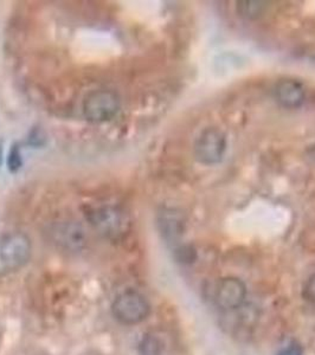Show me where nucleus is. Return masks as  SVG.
Masks as SVG:
<instances>
[{"mask_svg":"<svg viewBox=\"0 0 315 355\" xmlns=\"http://www.w3.org/2000/svg\"><path fill=\"white\" fill-rule=\"evenodd\" d=\"M87 219L97 234L110 241L124 239L130 231L128 214L117 205L102 204L90 207L87 212Z\"/></svg>","mask_w":315,"mask_h":355,"instance_id":"nucleus-1","label":"nucleus"},{"mask_svg":"<svg viewBox=\"0 0 315 355\" xmlns=\"http://www.w3.org/2000/svg\"><path fill=\"white\" fill-rule=\"evenodd\" d=\"M33 245L28 234L10 232L0 237V276L19 270L31 257Z\"/></svg>","mask_w":315,"mask_h":355,"instance_id":"nucleus-2","label":"nucleus"},{"mask_svg":"<svg viewBox=\"0 0 315 355\" xmlns=\"http://www.w3.org/2000/svg\"><path fill=\"white\" fill-rule=\"evenodd\" d=\"M112 313L119 322L133 326L147 319L151 306L144 295L135 291H126L114 300Z\"/></svg>","mask_w":315,"mask_h":355,"instance_id":"nucleus-3","label":"nucleus"},{"mask_svg":"<svg viewBox=\"0 0 315 355\" xmlns=\"http://www.w3.org/2000/svg\"><path fill=\"white\" fill-rule=\"evenodd\" d=\"M120 110V98L110 90H96L85 97L83 115L93 123H103L113 120Z\"/></svg>","mask_w":315,"mask_h":355,"instance_id":"nucleus-4","label":"nucleus"},{"mask_svg":"<svg viewBox=\"0 0 315 355\" xmlns=\"http://www.w3.org/2000/svg\"><path fill=\"white\" fill-rule=\"evenodd\" d=\"M226 150V137L214 127L203 130L194 141V157L203 165H216L222 162Z\"/></svg>","mask_w":315,"mask_h":355,"instance_id":"nucleus-5","label":"nucleus"},{"mask_svg":"<svg viewBox=\"0 0 315 355\" xmlns=\"http://www.w3.org/2000/svg\"><path fill=\"white\" fill-rule=\"evenodd\" d=\"M50 237L55 245L67 252H81L87 245V234L78 223H55L50 229Z\"/></svg>","mask_w":315,"mask_h":355,"instance_id":"nucleus-6","label":"nucleus"},{"mask_svg":"<svg viewBox=\"0 0 315 355\" xmlns=\"http://www.w3.org/2000/svg\"><path fill=\"white\" fill-rule=\"evenodd\" d=\"M247 296L246 284L236 277H226L216 291V303L223 311H232L242 306Z\"/></svg>","mask_w":315,"mask_h":355,"instance_id":"nucleus-7","label":"nucleus"},{"mask_svg":"<svg viewBox=\"0 0 315 355\" xmlns=\"http://www.w3.org/2000/svg\"><path fill=\"white\" fill-rule=\"evenodd\" d=\"M305 88L295 80H283L276 85L275 98L280 105L287 110H296L305 102Z\"/></svg>","mask_w":315,"mask_h":355,"instance_id":"nucleus-8","label":"nucleus"},{"mask_svg":"<svg viewBox=\"0 0 315 355\" xmlns=\"http://www.w3.org/2000/svg\"><path fill=\"white\" fill-rule=\"evenodd\" d=\"M159 226L162 236L169 241L178 239L182 232V220L172 210L165 211L160 214Z\"/></svg>","mask_w":315,"mask_h":355,"instance_id":"nucleus-9","label":"nucleus"},{"mask_svg":"<svg viewBox=\"0 0 315 355\" xmlns=\"http://www.w3.org/2000/svg\"><path fill=\"white\" fill-rule=\"evenodd\" d=\"M237 12L239 16L244 17L247 19H257L262 17L268 8L267 1H257V0H244L237 1Z\"/></svg>","mask_w":315,"mask_h":355,"instance_id":"nucleus-10","label":"nucleus"},{"mask_svg":"<svg viewBox=\"0 0 315 355\" xmlns=\"http://www.w3.org/2000/svg\"><path fill=\"white\" fill-rule=\"evenodd\" d=\"M164 351L165 343L155 334L145 335L139 345L140 355H162Z\"/></svg>","mask_w":315,"mask_h":355,"instance_id":"nucleus-11","label":"nucleus"},{"mask_svg":"<svg viewBox=\"0 0 315 355\" xmlns=\"http://www.w3.org/2000/svg\"><path fill=\"white\" fill-rule=\"evenodd\" d=\"M22 165H23V159H22L21 148L19 146L13 145L8 152V168L10 172L16 173L21 170Z\"/></svg>","mask_w":315,"mask_h":355,"instance_id":"nucleus-12","label":"nucleus"},{"mask_svg":"<svg viewBox=\"0 0 315 355\" xmlns=\"http://www.w3.org/2000/svg\"><path fill=\"white\" fill-rule=\"evenodd\" d=\"M303 296L309 302L315 303V274L308 279L303 289Z\"/></svg>","mask_w":315,"mask_h":355,"instance_id":"nucleus-13","label":"nucleus"},{"mask_svg":"<svg viewBox=\"0 0 315 355\" xmlns=\"http://www.w3.org/2000/svg\"><path fill=\"white\" fill-rule=\"evenodd\" d=\"M278 355H303V349L298 345H291L288 347L283 348Z\"/></svg>","mask_w":315,"mask_h":355,"instance_id":"nucleus-14","label":"nucleus"},{"mask_svg":"<svg viewBox=\"0 0 315 355\" xmlns=\"http://www.w3.org/2000/svg\"><path fill=\"white\" fill-rule=\"evenodd\" d=\"M0 157H1V148H0ZM1 159V157H0Z\"/></svg>","mask_w":315,"mask_h":355,"instance_id":"nucleus-15","label":"nucleus"}]
</instances>
